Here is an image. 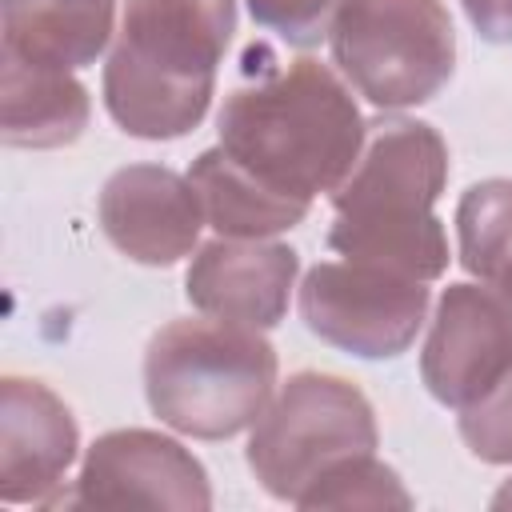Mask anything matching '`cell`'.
Listing matches in <instances>:
<instances>
[{
	"label": "cell",
	"instance_id": "obj_1",
	"mask_svg": "<svg viewBox=\"0 0 512 512\" xmlns=\"http://www.w3.org/2000/svg\"><path fill=\"white\" fill-rule=\"evenodd\" d=\"M220 148L268 192L312 204L360 160L364 120L332 68L292 60L224 100Z\"/></svg>",
	"mask_w": 512,
	"mask_h": 512
},
{
	"label": "cell",
	"instance_id": "obj_2",
	"mask_svg": "<svg viewBox=\"0 0 512 512\" xmlns=\"http://www.w3.org/2000/svg\"><path fill=\"white\" fill-rule=\"evenodd\" d=\"M232 28V0H124L120 36L104 64L112 120L140 140H176L196 128Z\"/></svg>",
	"mask_w": 512,
	"mask_h": 512
},
{
	"label": "cell",
	"instance_id": "obj_3",
	"mask_svg": "<svg viewBox=\"0 0 512 512\" xmlns=\"http://www.w3.org/2000/svg\"><path fill=\"white\" fill-rule=\"evenodd\" d=\"M444 180L448 148L432 124H380L332 192L336 224L328 244L348 260L436 280L448 268V236L432 212Z\"/></svg>",
	"mask_w": 512,
	"mask_h": 512
},
{
	"label": "cell",
	"instance_id": "obj_4",
	"mask_svg": "<svg viewBox=\"0 0 512 512\" xmlns=\"http://www.w3.org/2000/svg\"><path fill=\"white\" fill-rule=\"evenodd\" d=\"M276 388V352L260 328L232 320H172L144 356L152 412L200 440H224L260 420Z\"/></svg>",
	"mask_w": 512,
	"mask_h": 512
},
{
	"label": "cell",
	"instance_id": "obj_5",
	"mask_svg": "<svg viewBox=\"0 0 512 512\" xmlns=\"http://www.w3.org/2000/svg\"><path fill=\"white\" fill-rule=\"evenodd\" d=\"M376 448V420L364 392L340 376L300 372L260 412L248 436V468L288 504H300L332 468Z\"/></svg>",
	"mask_w": 512,
	"mask_h": 512
},
{
	"label": "cell",
	"instance_id": "obj_6",
	"mask_svg": "<svg viewBox=\"0 0 512 512\" xmlns=\"http://www.w3.org/2000/svg\"><path fill=\"white\" fill-rule=\"evenodd\" d=\"M328 40L340 72L376 108L432 100L456 64V32L440 0H348Z\"/></svg>",
	"mask_w": 512,
	"mask_h": 512
},
{
	"label": "cell",
	"instance_id": "obj_7",
	"mask_svg": "<svg viewBox=\"0 0 512 512\" xmlns=\"http://www.w3.org/2000/svg\"><path fill=\"white\" fill-rule=\"evenodd\" d=\"M428 312V280L364 264V260H324L300 284V316L320 340L384 360L400 356Z\"/></svg>",
	"mask_w": 512,
	"mask_h": 512
},
{
	"label": "cell",
	"instance_id": "obj_8",
	"mask_svg": "<svg viewBox=\"0 0 512 512\" xmlns=\"http://www.w3.org/2000/svg\"><path fill=\"white\" fill-rule=\"evenodd\" d=\"M68 504L204 512L212 504V492L200 460L172 436L148 428H120L88 448Z\"/></svg>",
	"mask_w": 512,
	"mask_h": 512
},
{
	"label": "cell",
	"instance_id": "obj_9",
	"mask_svg": "<svg viewBox=\"0 0 512 512\" xmlns=\"http://www.w3.org/2000/svg\"><path fill=\"white\" fill-rule=\"evenodd\" d=\"M512 372V316L496 288L448 284L424 352L420 376L428 392L448 408H468Z\"/></svg>",
	"mask_w": 512,
	"mask_h": 512
},
{
	"label": "cell",
	"instance_id": "obj_10",
	"mask_svg": "<svg viewBox=\"0 0 512 512\" xmlns=\"http://www.w3.org/2000/svg\"><path fill=\"white\" fill-rule=\"evenodd\" d=\"M100 228L136 264H176L204 228V204L188 176L132 164L104 184Z\"/></svg>",
	"mask_w": 512,
	"mask_h": 512
},
{
	"label": "cell",
	"instance_id": "obj_11",
	"mask_svg": "<svg viewBox=\"0 0 512 512\" xmlns=\"http://www.w3.org/2000/svg\"><path fill=\"white\" fill-rule=\"evenodd\" d=\"M76 456V420L40 380L0 384V500L56 504V488Z\"/></svg>",
	"mask_w": 512,
	"mask_h": 512
},
{
	"label": "cell",
	"instance_id": "obj_12",
	"mask_svg": "<svg viewBox=\"0 0 512 512\" xmlns=\"http://www.w3.org/2000/svg\"><path fill=\"white\" fill-rule=\"evenodd\" d=\"M296 268L300 260L288 244L220 236L196 252L184 276V292L204 316L272 328L288 308Z\"/></svg>",
	"mask_w": 512,
	"mask_h": 512
},
{
	"label": "cell",
	"instance_id": "obj_13",
	"mask_svg": "<svg viewBox=\"0 0 512 512\" xmlns=\"http://www.w3.org/2000/svg\"><path fill=\"white\" fill-rule=\"evenodd\" d=\"M84 124H88V92L72 76V68L4 48V72H0L4 144L60 148L72 144L84 132Z\"/></svg>",
	"mask_w": 512,
	"mask_h": 512
},
{
	"label": "cell",
	"instance_id": "obj_14",
	"mask_svg": "<svg viewBox=\"0 0 512 512\" xmlns=\"http://www.w3.org/2000/svg\"><path fill=\"white\" fill-rule=\"evenodd\" d=\"M116 0H4V48L60 68L92 64L112 36Z\"/></svg>",
	"mask_w": 512,
	"mask_h": 512
},
{
	"label": "cell",
	"instance_id": "obj_15",
	"mask_svg": "<svg viewBox=\"0 0 512 512\" xmlns=\"http://www.w3.org/2000/svg\"><path fill=\"white\" fill-rule=\"evenodd\" d=\"M188 180H192V188L200 192L204 220H208L220 236L264 240V236L284 232V228H292V224H300V220L308 216V204H296V200H288V196L268 192V188H264L260 180H252L240 164H232L220 144L196 156Z\"/></svg>",
	"mask_w": 512,
	"mask_h": 512
},
{
	"label": "cell",
	"instance_id": "obj_16",
	"mask_svg": "<svg viewBox=\"0 0 512 512\" xmlns=\"http://www.w3.org/2000/svg\"><path fill=\"white\" fill-rule=\"evenodd\" d=\"M460 264L496 284L512 268V180L472 184L456 208Z\"/></svg>",
	"mask_w": 512,
	"mask_h": 512
},
{
	"label": "cell",
	"instance_id": "obj_17",
	"mask_svg": "<svg viewBox=\"0 0 512 512\" xmlns=\"http://www.w3.org/2000/svg\"><path fill=\"white\" fill-rule=\"evenodd\" d=\"M408 504L412 496L400 488L396 472L384 468L372 452L332 468L300 500V508H408Z\"/></svg>",
	"mask_w": 512,
	"mask_h": 512
},
{
	"label": "cell",
	"instance_id": "obj_18",
	"mask_svg": "<svg viewBox=\"0 0 512 512\" xmlns=\"http://www.w3.org/2000/svg\"><path fill=\"white\" fill-rule=\"evenodd\" d=\"M460 436L472 456L488 464H512V372L480 400L460 408Z\"/></svg>",
	"mask_w": 512,
	"mask_h": 512
},
{
	"label": "cell",
	"instance_id": "obj_19",
	"mask_svg": "<svg viewBox=\"0 0 512 512\" xmlns=\"http://www.w3.org/2000/svg\"><path fill=\"white\" fill-rule=\"evenodd\" d=\"M348 0H248L252 16L292 44H312L332 32Z\"/></svg>",
	"mask_w": 512,
	"mask_h": 512
},
{
	"label": "cell",
	"instance_id": "obj_20",
	"mask_svg": "<svg viewBox=\"0 0 512 512\" xmlns=\"http://www.w3.org/2000/svg\"><path fill=\"white\" fill-rule=\"evenodd\" d=\"M460 4L484 40H496V44L512 40V0H460Z\"/></svg>",
	"mask_w": 512,
	"mask_h": 512
},
{
	"label": "cell",
	"instance_id": "obj_21",
	"mask_svg": "<svg viewBox=\"0 0 512 512\" xmlns=\"http://www.w3.org/2000/svg\"><path fill=\"white\" fill-rule=\"evenodd\" d=\"M492 288H496V296L504 300V308H508V316H512V268H508V272H504V276H500Z\"/></svg>",
	"mask_w": 512,
	"mask_h": 512
},
{
	"label": "cell",
	"instance_id": "obj_22",
	"mask_svg": "<svg viewBox=\"0 0 512 512\" xmlns=\"http://www.w3.org/2000/svg\"><path fill=\"white\" fill-rule=\"evenodd\" d=\"M492 508H512V480L492 496Z\"/></svg>",
	"mask_w": 512,
	"mask_h": 512
}]
</instances>
